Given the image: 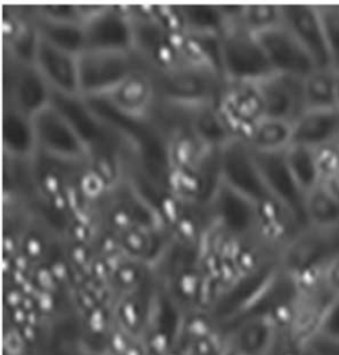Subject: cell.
<instances>
[{"label":"cell","instance_id":"6da1fadb","mask_svg":"<svg viewBox=\"0 0 339 355\" xmlns=\"http://www.w3.org/2000/svg\"><path fill=\"white\" fill-rule=\"evenodd\" d=\"M85 100L97 116L137 151L139 170L157 184L167 187L174 167L170 155L171 145L161 128L148 116H133L121 112L107 97Z\"/></svg>","mask_w":339,"mask_h":355},{"label":"cell","instance_id":"7a4b0ae2","mask_svg":"<svg viewBox=\"0 0 339 355\" xmlns=\"http://www.w3.org/2000/svg\"><path fill=\"white\" fill-rule=\"evenodd\" d=\"M148 72L155 100L187 107L219 104L228 84L220 74L186 61L171 69Z\"/></svg>","mask_w":339,"mask_h":355},{"label":"cell","instance_id":"3957f363","mask_svg":"<svg viewBox=\"0 0 339 355\" xmlns=\"http://www.w3.org/2000/svg\"><path fill=\"white\" fill-rule=\"evenodd\" d=\"M338 251L339 231L305 227L281 248L279 263L301 286H308L320 282L324 266Z\"/></svg>","mask_w":339,"mask_h":355},{"label":"cell","instance_id":"277c9868","mask_svg":"<svg viewBox=\"0 0 339 355\" xmlns=\"http://www.w3.org/2000/svg\"><path fill=\"white\" fill-rule=\"evenodd\" d=\"M80 96L84 98L109 96L132 74L148 71L134 51L87 49L77 56Z\"/></svg>","mask_w":339,"mask_h":355},{"label":"cell","instance_id":"5b68a950","mask_svg":"<svg viewBox=\"0 0 339 355\" xmlns=\"http://www.w3.org/2000/svg\"><path fill=\"white\" fill-rule=\"evenodd\" d=\"M221 64L227 83L256 84L276 73L257 37L241 23L221 37Z\"/></svg>","mask_w":339,"mask_h":355},{"label":"cell","instance_id":"8992f818","mask_svg":"<svg viewBox=\"0 0 339 355\" xmlns=\"http://www.w3.org/2000/svg\"><path fill=\"white\" fill-rule=\"evenodd\" d=\"M52 105L71 123L74 132L88 148L90 157L94 154L119 155L125 142L97 116L84 97L53 92Z\"/></svg>","mask_w":339,"mask_h":355},{"label":"cell","instance_id":"52a82bcc","mask_svg":"<svg viewBox=\"0 0 339 355\" xmlns=\"http://www.w3.org/2000/svg\"><path fill=\"white\" fill-rule=\"evenodd\" d=\"M37 153L62 162L82 164L90 153L71 123L51 104L32 117Z\"/></svg>","mask_w":339,"mask_h":355},{"label":"cell","instance_id":"ba28073f","mask_svg":"<svg viewBox=\"0 0 339 355\" xmlns=\"http://www.w3.org/2000/svg\"><path fill=\"white\" fill-rule=\"evenodd\" d=\"M218 168L221 182L254 203L260 205L275 199L266 187L251 146L245 141L234 138L221 148L218 155Z\"/></svg>","mask_w":339,"mask_h":355},{"label":"cell","instance_id":"9c48e42d","mask_svg":"<svg viewBox=\"0 0 339 355\" xmlns=\"http://www.w3.org/2000/svg\"><path fill=\"white\" fill-rule=\"evenodd\" d=\"M252 151L270 195L293 216L295 223L301 228L308 227L305 216L306 195L302 193L288 167V163L285 159V151Z\"/></svg>","mask_w":339,"mask_h":355},{"label":"cell","instance_id":"30bf717a","mask_svg":"<svg viewBox=\"0 0 339 355\" xmlns=\"http://www.w3.org/2000/svg\"><path fill=\"white\" fill-rule=\"evenodd\" d=\"M82 26L87 49L133 51V24L129 7L101 6L96 14L82 21Z\"/></svg>","mask_w":339,"mask_h":355},{"label":"cell","instance_id":"8fae6325","mask_svg":"<svg viewBox=\"0 0 339 355\" xmlns=\"http://www.w3.org/2000/svg\"><path fill=\"white\" fill-rule=\"evenodd\" d=\"M212 214L231 236H253L260 231L259 205L219 182L209 196Z\"/></svg>","mask_w":339,"mask_h":355},{"label":"cell","instance_id":"7c38bea8","mask_svg":"<svg viewBox=\"0 0 339 355\" xmlns=\"http://www.w3.org/2000/svg\"><path fill=\"white\" fill-rule=\"evenodd\" d=\"M253 35L263 46L276 73L304 78L318 68L309 52L284 24Z\"/></svg>","mask_w":339,"mask_h":355},{"label":"cell","instance_id":"4fadbf2b","mask_svg":"<svg viewBox=\"0 0 339 355\" xmlns=\"http://www.w3.org/2000/svg\"><path fill=\"white\" fill-rule=\"evenodd\" d=\"M6 69H10V73L6 72V81L10 80V101L6 104L30 117L52 104L53 90L33 64L20 62L11 56V68L6 65Z\"/></svg>","mask_w":339,"mask_h":355},{"label":"cell","instance_id":"5bb4252c","mask_svg":"<svg viewBox=\"0 0 339 355\" xmlns=\"http://www.w3.org/2000/svg\"><path fill=\"white\" fill-rule=\"evenodd\" d=\"M257 89L264 119L295 122L305 112L302 78L275 73L254 84Z\"/></svg>","mask_w":339,"mask_h":355},{"label":"cell","instance_id":"9a60e30c","mask_svg":"<svg viewBox=\"0 0 339 355\" xmlns=\"http://www.w3.org/2000/svg\"><path fill=\"white\" fill-rule=\"evenodd\" d=\"M281 8L282 24L304 45L317 67H331L317 4H281Z\"/></svg>","mask_w":339,"mask_h":355},{"label":"cell","instance_id":"2e32d148","mask_svg":"<svg viewBox=\"0 0 339 355\" xmlns=\"http://www.w3.org/2000/svg\"><path fill=\"white\" fill-rule=\"evenodd\" d=\"M53 92L80 96L77 56L60 49L40 37L33 64Z\"/></svg>","mask_w":339,"mask_h":355},{"label":"cell","instance_id":"e0dca14e","mask_svg":"<svg viewBox=\"0 0 339 355\" xmlns=\"http://www.w3.org/2000/svg\"><path fill=\"white\" fill-rule=\"evenodd\" d=\"M339 141V110H305L293 122V144L317 148Z\"/></svg>","mask_w":339,"mask_h":355},{"label":"cell","instance_id":"ac0fdd59","mask_svg":"<svg viewBox=\"0 0 339 355\" xmlns=\"http://www.w3.org/2000/svg\"><path fill=\"white\" fill-rule=\"evenodd\" d=\"M3 145L6 155L19 161H32L37 154L32 117L10 104L4 106Z\"/></svg>","mask_w":339,"mask_h":355},{"label":"cell","instance_id":"d6986e66","mask_svg":"<svg viewBox=\"0 0 339 355\" xmlns=\"http://www.w3.org/2000/svg\"><path fill=\"white\" fill-rule=\"evenodd\" d=\"M103 97H107L121 112L133 116H148L155 103V92L148 71L135 72Z\"/></svg>","mask_w":339,"mask_h":355},{"label":"cell","instance_id":"ffe728a7","mask_svg":"<svg viewBox=\"0 0 339 355\" xmlns=\"http://www.w3.org/2000/svg\"><path fill=\"white\" fill-rule=\"evenodd\" d=\"M31 20L35 24L39 36L49 44L55 45L74 56L81 55L87 49L82 23L55 21L37 14H32Z\"/></svg>","mask_w":339,"mask_h":355},{"label":"cell","instance_id":"44dd1931","mask_svg":"<svg viewBox=\"0 0 339 355\" xmlns=\"http://www.w3.org/2000/svg\"><path fill=\"white\" fill-rule=\"evenodd\" d=\"M191 132L205 146L220 150L235 137L223 119L218 105L199 107L192 119Z\"/></svg>","mask_w":339,"mask_h":355},{"label":"cell","instance_id":"7402d4cb","mask_svg":"<svg viewBox=\"0 0 339 355\" xmlns=\"http://www.w3.org/2000/svg\"><path fill=\"white\" fill-rule=\"evenodd\" d=\"M306 225L336 232L339 231V202L320 184L305 198Z\"/></svg>","mask_w":339,"mask_h":355},{"label":"cell","instance_id":"603a6c76","mask_svg":"<svg viewBox=\"0 0 339 355\" xmlns=\"http://www.w3.org/2000/svg\"><path fill=\"white\" fill-rule=\"evenodd\" d=\"M293 144V123L275 119H260L253 129L248 145L254 151L280 153Z\"/></svg>","mask_w":339,"mask_h":355},{"label":"cell","instance_id":"cb8c5ba5","mask_svg":"<svg viewBox=\"0 0 339 355\" xmlns=\"http://www.w3.org/2000/svg\"><path fill=\"white\" fill-rule=\"evenodd\" d=\"M305 110L336 107V68H315L302 78Z\"/></svg>","mask_w":339,"mask_h":355},{"label":"cell","instance_id":"d4e9b609","mask_svg":"<svg viewBox=\"0 0 339 355\" xmlns=\"http://www.w3.org/2000/svg\"><path fill=\"white\" fill-rule=\"evenodd\" d=\"M285 159L297 184L305 195L321 184L314 148L292 144L285 150Z\"/></svg>","mask_w":339,"mask_h":355},{"label":"cell","instance_id":"484cf974","mask_svg":"<svg viewBox=\"0 0 339 355\" xmlns=\"http://www.w3.org/2000/svg\"><path fill=\"white\" fill-rule=\"evenodd\" d=\"M180 11L184 17L186 32L223 36L224 32L229 27L228 20L221 11L220 6H180Z\"/></svg>","mask_w":339,"mask_h":355},{"label":"cell","instance_id":"4316f807","mask_svg":"<svg viewBox=\"0 0 339 355\" xmlns=\"http://www.w3.org/2000/svg\"><path fill=\"white\" fill-rule=\"evenodd\" d=\"M282 24L281 4H250L245 6L243 26L252 33H260Z\"/></svg>","mask_w":339,"mask_h":355},{"label":"cell","instance_id":"83f0119b","mask_svg":"<svg viewBox=\"0 0 339 355\" xmlns=\"http://www.w3.org/2000/svg\"><path fill=\"white\" fill-rule=\"evenodd\" d=\"M331 67L339 69V4H317Z\"/></svg>","mask_w":339,"mask_h":355},{"label":"cell","instance_id":"f1b7e54d","mask_svg":"<svg viewBox=\"0 0 339 355\" xmlns=\"http://www.w3.org/2000/svg\"><path fill=\"white\" fill-rule=\"evenodd\" d=\"M314 150L322 183L324 179L339 173V141L326 144L324 146H320Z\"/></svg>","mask_w":339,"mask_h":355},{"label":"cell","instance_id":"f546056e","mask_svg":"<svg viewBox=\"0 0 339 355\" xmlns=\"http://www.w3.org/2000/svg\"><path fill=\"white\" fill-rule=\"evenodd\" d=\"M36 14L45 19L67 23H82L78 6L71 4H44L36 7Z\"/></svg>","mask_w":339,"mask_h":355},{"label":"cell","instance_id":"4dcf8cb0","mask_svg":"<svg viewBox=\"0 0 339 355\" xmlns=\"http://www.w3.org/2000/svg\"><path fill=\"white\" fill-rule=\"evenodd\" d=\"M317 336L339 342V296L333 297L326 306Z\"/></svg>","mask_w":339,"mask_h":355},{"label":"cell","instance_id":"1f68e13d","mask_svg":"<svg viewBox=\"0 0 339 355\" xmlns=\"http://www.w3.org/2000/svg\"><path fill=\"white\" fill-rule=\"evenodd\" d=\"M123 248L132 256H145L150 250V235H148L142 227L138 225L123 232L121 237Z\"/></svg>","mask_w":339,"mask_h":355},{"label":"cell","instance_id":"d6a6232c","mask_svg":"<svg viewBox=\"0 0 339 355\" xmlns=\"http://www.w3.org/2000/svg\"><path fill=\"white\" fill-rule=\"evenodd\" d=\"M320 282L330 296H339V251L324 266Z\"/></svg>","mask_w":339,"mask_h":355},{"label":"cell","instance_id":"836d02e7","mask_svg":"<svg viewBox=\"0 0 339 355\" xmlns=\"http://www.w3.org/2000/svg\"><path fill=\"white\" fill-rule=\"evenodd\" d=\"M21 247L30 259H39L44 254V239L37 232H24Z\"/></svg>","mask_w":339,"mask_h":355},{"label":"cell","instance_id":"e575fe53","mask_svg":"<svg viewBox=\"0 0 339 355\" xmlns=\"http://www.w3.org/2000/svg\"><path fill=\"white\" fill-rule=\"evenodd\" d=\"M310 353L313 355H339V342L326 340L315 336L308 342Z\"/></svg>","mask_w":339,"mask_h":355},{"label":"cell","instance_id":"d590c367","mask_svg":"<svg viewBox=\"0 0 339 355\" xmlns=\"http://www.w3.org/2000/svg\"><path fill=\"white\" fill-rule=\"evenodd\" d=\"M324 190H327L339 202V173L334 174L333 177L327 178L321 183Z\"/></svg>","mask_w":339,"mask_h":355},{"label":"cell","instance_id":"8d00e7d4","mask_svg":"<svg viewBox=\"0 0 339 355\" xmlns=\"http://www.w3.org/2000/svg\"><path fill=\"white\" fill-rule=\"evenodd\" d=\"M336 107L339 110V69H336Z\"/></svg>","mask_w":339,"mask_h":355},{"label":"cell","instance_id":"74e56055","mask_svg":"<svg viewBox=\"0 0 339 355\" xmlns=\"http://www.w3.org/2000/svg\"><path fill=\"white\" fill-rule=\"evenodd\" d=\"M310 355H313V354H311V353H310Z\"/></svg>","mask_w":339,"mask_h":355}]
</instances>
